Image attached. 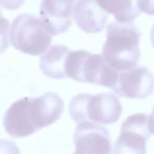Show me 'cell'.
<instances>
[{"instance_id":"16","label":"cell","mask_w":154,"mask_h":154,"mask_svg":"<svg viewBox=\"0 0 154 154\" xmlns=\"http://www.w3.org/2000/svg\"><path fill=\"white\" fill-rule=\"evenodd\" d=\"M150 38H151V43H152V45H153V48H154V24H153V26H152V29H151V35H150Z\"/></svg>"},{"instance_id":"13","label":"cell","mask_w":154,"mask_h":154,"mask_svg":"<svg viewBox=\"0 0 154 154\" xmlns=\"http://www.w3.org/2000/svg\"><path fill=\"white\" fill-rule=\"evenodd\" d=\"M9 30L10 22L3 17L0 11V54L3 53L9 47Z\"/></svg>"},{"instance_id":"8","label":"cell","mask_w":154,"mask_h":154,"mask_svg":"<svg viewBox=\"0 0 154 154\" xmlns=\"http://www.w3.org/2000/svg\"><path fill=\"white\" fill-rule=\"evenodd\" d=\"M73 140L76 153H110L111 137L108 130L96 122H82L76 127Z\"/></svg>"},{"instance_id":"10","label":"cell","mask_w":154,"mask_h":154,"mask_svg":"<svg viewBox=\"0 0 154 154\" xmlns=\"http://www.w3.org/2000/svg\"><path fill=\"white\" fill-rule=\"evenodd\" d=\"M74 19L85 33H98L106 28L108 13L97 0H78L75 5Z\"/></svg>"},{"instance_id":"12","label":"cell","mask_w":154,"mask_h":154,"mask_svg":"<svg viewBox=\"0 0 154 154\" xmlns=\"http://www.w3.org/2000/svg\"><path fill=\"white\" fill-rule=\"evenodd\" d=\"M108 14H112L118 22H132L140 13L137 0H97Z\"/></svg>"},{"instance_id":"1","label":"cell","mask_w":154,"mask_h":154,"mask_svg":"<svg viewBox=\"0 0 154 154\" xmlns=\"http://www.w3.org/2000/svg\"><path fill=\"white\" fill-rule=\"evenodd\" d=\"M64 111L59 95L48 92L38 97H24L12 103L3 116L5 132L12 137H26L54 124Z\"/></svg>"},{"instance_id":"11","label":"cell","mask_w":154,"mask_h":154,"mask_svg":"<svg viewBox=\"0 0 154 154\" xmlns=\"http://www.w3.org/2000/svg\"><path fill=\"white\" fill-rule=\"evenodd\" d=\"M70 50L64 45H52L40 57V69L48 77L61 79L66 77V61Z\"/></svg>"},{"instance_id":"5","label":"cell","mask_w":154,"mask_h":154,"mask_svg":"<svg viewBox=\"0 0 154 154\" xmlns=\"http://www.w3.org/2000/svg\"><path fill=\"white\" fill-rule=\"evenodd\" d=\"M54 35L42 19L22 14L10 28V40L16 50L29 55H41L50 47Z\"/></svg>"},{"instance_id":"14","label":"cell","mask_w":154,"mask_h":154,"mask_svg":"<svg viewBox=\"0 0 154 154\" xmlns=\"http://www.w3.org/2000/svg\"><path fill=\"white\" fill-rule=\"evenodd\" d=\"M24 0H0V5L10 11L17 10L23 5Z\"/></svg>"},{"instance_id":"9","label":"cell","mask_w":154,"mask_h":154,"mask_svg":"<svg viewBox=\"0 0 154 154\" xmlns=\"http://www.w3.org/2000/svg\"><path fill=\"white\" fill-rule=\"evenodd\" d=\"M77 0H42L40 16L53 35L69 30L72 24Z\"/></svg>"},{"instance_id":"7","label":"cell","mask_w":154,"mask_h":154,"mask_svg":"<svg viewBox=\"0 0 154 154\" xmlns=\"http://www.w3.org/2000/svg\"><path fill=\"white\" fill-rule=\"evenodd\" d=\"M111 90L122 97L146 98L154 91V76L146 66H134L129 70L119 71Z\"/></svg>"},{"instance_id":"4","label":"cell","mask_w":154,"mask_h":154,"mask_svg":"<svg viewBox=\"0 0 154 154\" xmlns=\"http://www.w3.org/2000/svg\"><path fill=\"white\" fill-rule=\"evenodd\" d=\"M122 108L118 97L110 93L78 94L73 97L69 106L70 116L75 122H92L112 125L119 119Z\"/></svg>"},{"instance_id":"2","label":"cell","mask_w":154,"mask_h":154,"mask_svg":"<svg viewBox=\"0 0 154 154\" xmlns=\"http://www.w3.org/2000/svg\"><path fill=\"white\" fill-rule=\"evenodd\" d=\"M139 40L140 32L132 22H111L103 48V58L117 71L134 68L140 56Z\"/></svg>"},{"instance_id":"15","label":"cell","mask_w":154,"mask_h":154,"mask_svg":"<svg viewBox=\"0 0 154 154\" xmlns=\"http://www.w3.org/2000/svg\"><path fill=\"white\" fill-rule=\"evenodd\" d=\"M149 128L152 134H154V108L152 113L149 115Z\"/></svg>"},{"instance_id":"6","label":"cell","mask_w":154,"mask_h":154,"mask_svg":"<svg viewBox=\"0 0 154 154\" xmlns=\"http://www.w3.org/2000/svg\"><path fill=\"white\" fill-rule=\"evenodd\" d=\"M151 134L149 116L145 113L130 115L122 125L114 153H146V143Z\"/></svg>"},{"instance_id":"3","label":"cell","mask_w":154,"mask_h":154,"mask_svg":"<svg viewBox=\"0 0 154 154\" xmlns=\"http://www.w3.org/2000/svg\"><path fill=\"white\" fill-rule=\"evenodd\" d=\"M119 71L112 68L103 55L86 50L70 51L66 61V75L79 82H90L112 89Z\"/></svg>"}]
</instances>
